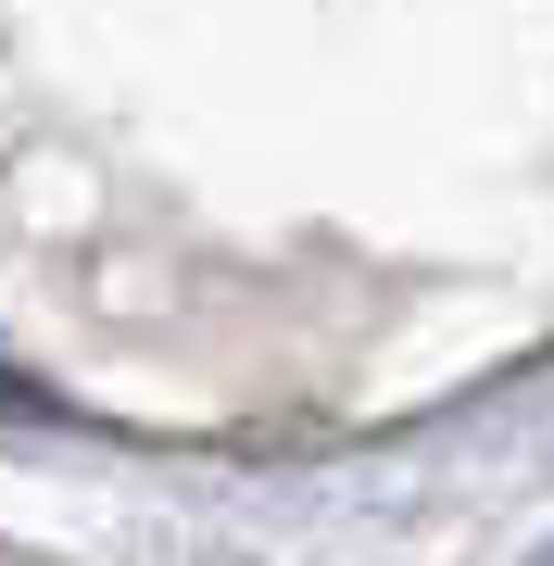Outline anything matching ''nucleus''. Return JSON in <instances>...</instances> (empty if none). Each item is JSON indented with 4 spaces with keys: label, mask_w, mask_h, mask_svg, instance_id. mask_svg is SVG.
Instances as JSON below:
<instances>
[]
</instances>
